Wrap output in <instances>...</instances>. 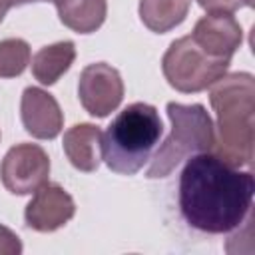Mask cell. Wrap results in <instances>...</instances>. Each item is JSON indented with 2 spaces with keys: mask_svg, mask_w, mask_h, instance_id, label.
<instances>
[{
  "mask_svg": "<svg viewBox=\"0 0 255 255\" xmlns=\"http://www.w3.org/2000/svg\"><path fill=\"white\" fill-rule=\"evenodd\" d=\"M255 193L251 171L229 165L215 153H195L179 175L183 219L203 233H229L249 215Z\"/></svg>",
  "mask_w": 255,
  "mask_h": 255,
  "instance_id": "obj_1",
  "label": "cell"
},
{
  "mask_svg": "<svg viewBox=\"0 0 255 255\" xmlns=\"http://www.w3.org/2000/svg\"><path fill=\"white\" fill-rule=\"evenodd\" d=\"M209 102L217 116L215 155L233 167H247L255 141V80L247 72L221 76L209 86Z\"/></svg>",
  "mask_w": 255,
  "mask_h": 255,
  "instance_id": "obj_2",
  "label": "cell"
},
{
  "mask_svg": "<svg viewBox=\"0 0 255 255\" xmlns=\"http://www.w3.org/2000/svg\"><path fill=\"white\" fill-rule=\"evenodd\" d=\"M161 133L163 126L153 106L129 104L102 133V159L112 171L133 175L147 163Z\"/></svg>",
  "mask_w": 255,
  "mask_h": 255,
  "instance_id": "obj_3",
  "label": "cell"
},
{
  "mask_svg": "<svg viewBox=\"0 0 255 255\" xmlns=\"http://www.w3.org/2000/svg\"><path fill=\"white\" fill-rule=\"evenodd\" d=\"M167 118L171 122V133L165 137L163 145L155 151L145 171L147 179H159L169 175L183 159L213 151L215 145V126L201 104H167Z\"/></svg>",
  "mask_w": 255,
  "mask_h": 255,
  "instance_id": "obj_4",
  "label": "cell"
},
{
  "mask_svg": "<svg viewBox=\"0 0 255 255\" xmlns=\"http://www.w3.org/2000/svg\"><path fill=\"white\" fill-rule=\"evenodd\" d=\"M229 62L231 60L211 58L191 40V36H183L169 44L161 58V70L171 88L183 94H195L207 90L225 76Z\"/></svg>",
  "mask_w": 255,
  "mask_h": 255,
  "instance_id": "obj_5",
  "label": "cell"
},
{
  "mask_svg": "<svg viewBox=\"0 0 255 255\" xmlns=\"http://www.w3.org/2000/svg\"><path fill=\"white\" fill-rule=\"evenodd\" d=\"M50 157L36 143H18L8 149L0 163V179L14 195L34 193L48 183Z\"/></svg>",
  "mask_w": 255,
  "mask_h": 255,
  "instance_id": "obj_6",
  "label": "cell"
},
{
  "mask_svg": "<svg viewBox=\"0 0 255 255\" xmlns=\"http://www.w3.org/2000/svg\"><path fill=\"white\" fill-rule=\"evenodd\" d=\"M78 98L90 116H110L124 100V82L120 72L106 62L86 66L80 74Z\"/></svg>",
  "mask_w": 255,
  "mask_h": 255,
  "instance_id": "obj_7",
  "label": "cell"
},
{
  "mask_svg": "<svg viewBox=\"0 0 255 255\" xmlns=\"http://www.w3.org/2000/svg\"><path fill=\"white\" fill-rule=\"evenodd\" d=\"M76 213L72 195L58 183H44L34 191V197L26 205V225L40 233H50L64 227Z\"/></svg>",
  "mask_w": 255,
  "mask_h": 255,
  "instance_id": "obj_8",
  "label": "cell"
},
{
  "mask_svg": "<svg viewBox=\"0 0 255 255\" xmlns=\"http://www.w3.org/2000/svg\"><path fill=\"white\" fill-rule=\"evenodd\" d=\"M189 36L205 54L223 60H231L243 42L241 24L227 12H207L197 20Z\"/></svg>",
  "mask_w": 255,
  "mask_h": 255,
  "instance_id": "obj_9",
  "label": "cell"
},
{
  "mask_svg": "<svg viewBox=\"0 0 255 255\" xmlns=\"http://www.w3.org/2000/svg\"><path fill=\"white\" fill-rule=\"evenodd\" d=\"M20 116L26 131L38 139H54L64 126V114L56 98L34 86L22 92Z\"/></svg>",
  "mask_w": 255,
  "mask_h": 255,
  "instance_id": "obj_10",
  "label": "cell"
},
{
  "mask_svg": "<svg viewBox=\"0 0 255 255\" xmlns=\"http://www.w3.org/2000/svg\"><path fill=\"white\" fill-rule=\"evenodd\" d=\"M64 151L80 171H96L102 161V129L94 124H76L64 133Z\"/></svg>",
  "mask_w": 255,
  "mask_h": 255,
  "instance_id": "obj_11",
  "label": "cell"
},
{
  "mask_svg": "<svg viewBox=\"0 0 255 255\" xmlns=\"http://www.w3.org/2000/svg\"><path fill=\"white\" fill-rule=\"evenodd\" d=\"M74 58H76V46L70 40L44 46L32 58V76L42 86H52L70 70Z\"/></svg>",
  "mask_w": 255,
  "mask_h": 255,
  "instance_id": "obj_12",
  "label": "cell"
},
{
  "mask_svg": "<svg viewBox=\"0 0 255 255\" xmlns=\"http://www.w3.org/2000/svg\"><path fill=\"white\" fill-rule=\"evenodd\" d=\"M60 22L78 34L96 32L108 14L106 0H54Z\"/></svg>",
  "mask_w": 255,
  "mask_h": 255,
  "instance_id": "obj_13",
  "label": "cell"
},
{
  "mask_svg": "<svg viewBox=\"0 0 255 255\" xmlns=\"http://www.w3.org/2000/svg\"><path fill=\"white\" fill-rule=\"evenodd\" d=\"M191 0H139V18L155 34H165L179 26L187 12Z\"/></svg>",
  "mask_w": 255,
  "mask_h": 255,
  "instance_id": "obj_14",
  "label": "cell"
},
{
  "mask_svg": "<svg viewBox=\"0 0 255 255\" xmlns=\"http://www.w3.org/2000/svg\"><path fill=\"white\" fill-rule=\"evenodd\" d=\"M30 64V46L22 38L0 42V78H16Z\"/></svg>",
  "mask_w": 255,
  "mask_h": 255,
  "instance_id": "obj_15",
  "label": "cell"
},
{
  "mask_svg": "<svg viewBox=\"0 0 255 255\" xmlns=\"http://www.w3.org/2000/svg\"><path fill=\"white\" fill-rule=\"evenodd\" d=\"M197 4L207 12H227L233 14L239 8L253 6V0H197Z\"/></svg>",
  "mask_w": 255,
  "mask_h": 255,
  "instance_id": "obj_16",
  "label": "cell"
},
{
  "mask_svg": "<svg viewBox=\"0 0 255 255\" xmlns=\"http://www.w3.org/2000/svg\"><path fill=\"white\" fill-rule=\"evenodd\" d=\"M22 251L20 237L8 227L0 225V255H18Z\"/></svg>",
  "mask_w": 255,
  "mask_h": 255,
  "instance_id": "obj_17",
  "label": "cell"
},
{
  "mask_svg": "<svg viewBox=\"0 0 255 255\" xmlns=\"http://www.w3.org/2000/svg\"><path fill=\"white\" fill-rule=\"evenodd\" d=\"M28 2H34V0H0V10H10L14 6H22V4H28Z\"/></svg>",
  "mask_w": 255,
  "mask_h": 255,
  "instance_id": "obj_18",
  "label": "cell"
},
{
  "mask_svg": "<svg viewBox=\"0 0 255 255\" xmlns=\"http://www.w3.org/2000/svg\"><path fill=\"white\" fill-rule=\"evenodd\" d=\"M4 16H6V10H0V22L4 20Z\"/></svg>",
  "mask_w": 255,
  "mask_h": 255,
  "instance_id": "obj_19",
  "label": "cell"
},
{
  "mask_svg": "<svg viewBox=\"0 0 255 255\" xmlns=\"http://www.w3.org/2000/svg\"><path fill=\"white\" fill-rule=\"evenodd\" d=\"M34 2H54V0H34Z\"/></svg>",
  "mask_w": 255,
  "mask_h": 255,
  "instance_id": "obj_20",
  "label": "cell"
}]
</instances>
